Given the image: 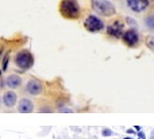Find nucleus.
Returning <instances> with one entry per match:
<instances>
[{
	"mask_svg": "<svg viewBox=\"0 0 154 139\" xmlns=\"http://www.w3.org/2000/svg\"><path fill=\"white\" fill-rule=\"evenodd\" d=\"M60 11L67 19H77L80 14V7L76 0H62Z\"/></svg>",
	"mask_w": 154,
	"mask_h": 139,
	"instance_id": "f257e3e1",
	"label": "nucleus"
},
{
	"mask_svg": "<svg viewBox=\"0 0 154 139\" xmlns=\"http://www.w3.org/2000/svg\"><path fill=\"white\" fill-rule=\"evenodd\" d=\"M94 11L104 17H112L116 14V8L109 0H91Z\"/></svg>",
	"mask_w": 154,
	"mask_h": 139,
	"instance_id": "f03ea898",
	"label": "nucleus"
},
{
	"mask_svg": "<svg viewBox=\"0 0 154 139\" xmlns=\"http://www.w3.org/2000/svg\"><path fill=\"white\" fill-rule=\"evenodd\" d=\"M16 64L22 69H29L33 66L34 58L30 52L21 51L16 56Z\"/></svg>",
	"mask_w": 154,
	"mask_h": 139,
	"instance_id": "7ed1b4c3",
	"label": "nucleus"
},
{
	"mask_svg": "<svg viewBox=\"0 0 154 139\" xmlns=\"http://www.w3.org/2000/svg\"><path fill=\"white\" fill-rule=\"evenodd\" d=\"M84 27L89 32H99L104 28V23L101 19L96 16H88L84 21Z\"/></svg>",
	"mask_w": 154,
	"mask_h": 139,
	"instance_id": "20e7f679",
	"label": "nucleus"
},
{
	"mask_svg": "<svg viewBox=\"0 0 154 139\" xmlns=\"http://www.w3.org/2000/svg\"><path fill=\"white\" fill-rule=\"evenodd\" d=\"M150 1L149 0H126L128 8L134 12H142L147 9Z\"/></svg>",
	"mask_w": 154,
	"mask_h": 139,
	"instance_id": "39448f33",
	"label": "nucleus"
},
{
	"mask_svg": "<svg viewBox=\"0 0 154 139\" xmlns=\"http://www.w3.org/2000/svg\"><path fill=\"white\" fill-rule=\"evenodd\" d=\"M123 29H125V25L121 23L120 21H115L112 24H110L107 27V33L109 35L115 37V38H119L123 35Z\"/></svg>",
	"mask_w": 154,
	"mask_h": 139,
	"instance_id": "423d86ee",
	"label": "nucleus"
},
{
	"mask_svg": "<svg viewBox=\"0 0 154 139\" xmlns=\"http://www.w3.org/2000/svg\"><path fill=\"white\" fill-rule=\"evenodd\" d=\"M122 39L128 46H135L139 43V34L134 29H130L123 33Z\"/></svg>",
	"mask_w": 154,
	"mask_h": 139,
	"instance_id": "0eeeda50",
	"label": "nucleus"
},
{
	"mask_svg": "<svg viewBox=\"0 0 154 139\" xmlns=\"http://www.w3.org/2000/svg\"><path fill=\"white\" fill-rule=\"evenodd\" d=\"M18 109L21 113H31L34 109V104L29 99L23 98L20 100Z\"/></svg>",
	"mask_w": 154,
	"mask_h": 139,
	"instance_id": "6e6552de",
	"label": "nucleus"
},
{
	"mask_svg": "<svg viewBox=\"0 0 154 139\" xmlns=\"http://www.w3.org/2000/svg\"><path fill=\"white\" fill-rule=\"evenodd\" d=\"M27 91L31 95H39L42 92V85L36 79H31L27 83Z\"/></svg>",
	"mask_w": 154,
	"mask_h": 139,
	"instance_id": "1a4fd4ad",
	"label": "nucleus"
},
{
	"mask_svg": "<svg viewBox=\"0 0 154 139\" xmlns=\"http://www.w3.org/2000/svg\"><path fill=\"white\" fill-rule=\"evenodd\" d=\"M2 100H3V104L6 106V107H8V108L14 107L17 103V94L12 91L6 92V93L3 95Z\"/></svg>",
	"mask_w": 154,
	"mask_h": 139,
	"instance_id": "9d476101",
	"label": "nucleus"
},
{
	"mask_svg": "<svg viewBox=\"0 0 154 139\" xmlns=\"http://www.w3.org/2000/svg\"><path fill=\"white\" fill-rule=\"evenodd\" d=\"M6 85L11 89H17L22 85V78L17 74H11L6 78Z\"/></svg>",
	"mask_w": 154,
	"mask_h": 139,
	"instance_id": "9b49d317",
	"label": "nucleus"
},
{
	"mask_svg": "<svg viewBox=\"0 0 154 139\" xmlns=\"http://www.w3.org/2000/svg\"><path fill=\"white\" fill-rule=\"evenodd\" d=\"M146 46L154 53V36H148L146 38Z\"/></svg>",
	"mask_w": 154,
	"mask_h": 139,
	"instance_id": "f8f14e48",
	"label": "nucleus"
},
{
	"mask_svg": "<svg viewBox=\"0 0 154 139\" xmlns=\"http://www.w3.org/2000/svg\"><path fill=\"white\" fill-rule=\"evenodd\" d=\"M146 26L151 30H154V17H147L145 20Z\"/></svg>",
	"mask_w": 154,
	"mask_h": 139,
	"instance_id": "ddd939ff",
	"label": "nucleus"
},
{
	"mask_svg": "<svg viewBox=\"0 0 154 139\" xmlns=\"http://www.w3.org/2000/svg\"><path fill=\"white\" fill-rule=\"evenodd\" d=\"M102 134H103V136H105V137H107V136L113 135V132H112L111 130H109V129H104V130L102 131Z\"/></svg>",
	"mask_w": 154,
	"mask_h": 139,
	"instance_id": "4468645a",
	"label": "nucleus"
},
{
	"mask_svg": "<svg viewBox=\"0 0 154 139\" xmlns=\"http://www.w3.org/2000/svg\"><path fill=\"white\" fill-rule=\"evenodd\" d=\"M7 63H8V56L5 57V60L3 61V70H6L7 68Z\"/></svg>",
	"mask_w": 154,
	"mask_h": 139,
	"instance_id": "2eb2a0df",
	"label": "nucleus"
},
{
	"mask_svg": "<svg viewBox=\"0 0 154 139\" xmlns=\"http://www.w3.org/2000/svg\"><path fill=\"white\" fill-rule=\"evenodd\" d=\"M139 137H141V139H145V134H144L143 132H139Z\"/></svg>",
	"mask_w": 154,
	"mask_h": 139,
	"instance_id": "dca6fc26",
	"label": "nucleus"
},
{
	"mask_svg": "<svg viewBox=\"0 0 154 139\" xmlns=\"http://www.w3.org/2000/svg\"><path fill=\"white\" fill-rule=\"evenodd\" d=\"M151 139H154V131L151 132Z\"/></svg>",
	"mask_w": 154,
	"mask_h": 139,
	"instance_id": "f3484780",
	"label": "nucleus"
},
{
	"mask_svg": "<svg viewBox=\"0 0 154 139\" xmlns=\"http://www.w3.org/2000/svg\"><path fill=\"white\" fill-rule=\"evenodd\" d=\"M125 139H131V138H130V137H126V138H125Z\"/></svg>",
	"mask_w": 154,
	"mask_h": 139,
	"instance_id": "a211bd4d",
	"label": "nucleus"
}]
</instances>
